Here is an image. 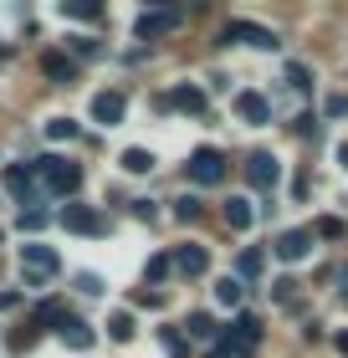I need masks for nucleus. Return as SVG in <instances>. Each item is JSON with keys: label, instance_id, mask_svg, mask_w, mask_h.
Segmentation results:
<instances>
[{"label": "nucleus", "instance_id": "nucleus-30", "mask_svg": "<svg viewBox=\"0 0 348 358\" xmlns=\"http://www.w3.org/2000/svg\"><path fill=\"white\" fill-rule=\"evenodd\" d=\"M67 52H72V57H97L103 46H97V41H88V36H67Z\"/></svg>", "mask_w": 348, "mask_h": 358}, {"label": "nucleus", "instance_id": "nucleus-17", "mask_svg": "<svg viewBox=\"0 0 348 358\" xmlns=\"http://www.w3.org/2000/svg\"><path fill=\"white\" fill-rule=\"evenodd\" d=\"M41 72L57 77V83H72V77H77V62H72L67 52H46V57H41Z\"/></svg>", "mask_w": 348, "mask_h": 358}, {"label": "nucleus", "instance_id": "nucleus-18", "mask_svg": "<svg viewBox=\"0 0 348 358\" xmlns=\"http://www.w3.org/2000/svg\"><path fill=\"white\" fill-rule=\"evenodd\" d=\"M210 358H251V348H246L241 338H230V333L221 328V338L210 343Z\"/></svg>", "mask_w": 348, "mask_h": 358}, {"label": "nucleus", "instance_id": "nucleus-40", "mask_svg": "<svg viewBox=\"0 0 348 358\" xmlns=\"http://www.w3.org/2000/svg\"><path fill=\"white\" fill-rule=\"evenodd\" d=\"M338 164H343V169H348V143H343V149H338Z\"/></svg>", "mask_w": 348, "mask_h": 358}, {"label": "nucleus", "instance_id": "nucleus-11", "mask_svg": "<svg viewBox=\"0 0 348 358\" xmlns=\"http://www.w3.org/2000/svg\"><path fill=\"white\" fill-rule=\"evenodd\" d=\"M123 113H128L123 92H97V97H92V123L113 128V123H123Z\"/></svg>", "mask_w": 348, "mask_h": 358}, {"label": "nucleus", "instance_id": "nucleus-33", "mask_svg": "<svg viewBox=\"0 0 348 358\" xmlns=\"http://www.w3.org/2000/svg\"><path fill=\"white\" fill-rule=\"evenodd\" d=\"M287 87H297V92H302V87H312V83H307V67H302V62H287Z\"/></svg>", "mask_w": 348, "mask_h": 358}, {"label": "nucleus", "instance_id": "nucleus-38", "mask_svg": "<svg viewBox=\"0 0 348 358\" xmlns=\"http://www.w3.org/2000/svg\"><path fill=\"white\" fill-rule=\"evenodd\" d=\"M333 348H338V353L348 358V328H338V333H333Z\"/></svg>", "mask_w": 348, "mask_h": 358}, {"label": "nucleus", "instance_id": "nucleus-27", "mask_svg": "<svg viewBox=\"0 0 348 358\" xmlns=\"http://www.w3.org/2000/svg\"><path fill=\"white\" fill-rule=\"evenodd\" d=\"M36 333H41L36 322H26V328H15V333H11V348H15V353H26L31 343H36Z\"/></svg>", "mask_w": 348, "mask_h": 358}, {"label": "nucleus", "instance_id": "nucleus-19", "mask_svg": "<svg viewBox=\"0 0 348 358\" xmlns=\"http://www.w3.org/2000/svg\"><path fill=\"white\" fill-rule=\"evenodd\" d=\"M185 328H190L195 338H205V343H215V338H221V322H215L210 313H190V317H185Z\"/></svg>", "mask_w": 348, "mask_h": 358}, {"label": "nucleus", "instance_id": "nucleus-21", "mask_svg": "<svg viewBox=\"0 0 348 358\" xmlns=\"http://www.w3.org/2000/svg\"><path fill=\"white\" fill-rule=\"evenodd\" d=\"M118 164H123L128 174H148V169H154V154H148V149H123Z\"/></svg>", "mask_w": 348, "mask_h": 358}, {"label": "nucleus", "instance_id": "nucleus-2", "mask_svg": "<svg viewBox=\"0 0 348 358\" xmlns=\"http://www.w3.org/2000/svg\"><path fill=\"white\" fill-rule=\"evenodd\" d=\"M21 266L31 282H52V276L62 271V256L52 246H41V241H31V246H21Z\"/></svg>", "mask_w": 348, "mask_h": 358}, {"label": "nucleus", "instance_id": "nucleus-14", "mask_svg": "<svg viewBox=\"0 0 348 358\" xmlns=\"http://www.w3.org/2000/svg\"><path fill=\"white\" fill-rule=\"evenodd\" d=\"M57 338H62V343H67V348H77V353L97 343V333H92V328H88V322H82V317H72V313L62 317V328H57Z\"/></svg>", "mask_w": 348, "mask_h": 358}, {"label": "nucleus", "instance_id": "nucleus-26", "mask_svg": "<svg viewBox=\"0 0 348 358\" xmlns=\"http://www.w3.org/2000/svg\"><path fill=\"white\" fill-rule=\"evenodd\" d=\"M169 271H174L169 251H154V256H148V266H144V276H148V282H164V276H169Z\"/></svg>", "mask_w": 348, "mask_h": 358}, {"label": "nucleus", "instance_id": "nucleus-3", "mask_svg": "<svg viewBox=\"0 0 348 358\" xmlns=\"http://www.w3.org/2000/svg\"><path fill=\"white\" fill-rule=\"evenodd\" d=\"M159 108H169V113H190V118H200V113L210 108V97L205 87H195V83H179L169 92H159Z\"/></svg>", "mask_w": 348, "mask_h": 358}, {"label": "nucleus", "instance_id": "nucleus-1", "mask_svg": "<svg viewBox=\"0 0 348 358\" xmlns=\"http://www.w3.org/2000/svg\"><path fill=\"white\" fill-rule=\"evenodd\" d=\"M31 174H36V189H41V194H57V200L77 194V185H82V169L72 164V159H62V154L36 159V164H31Z\"/></svg>", "mask_w": 348, "mask_h": 358}, {"label": "nucleus", "instance_id": "nucleus-9", "mask_svg": "<svg viewBox=\"0 0 348 358\" xmlns=\"http://www.w3.org/2000/svg\"><path fill=\"white\" fill-rule=\"evenodd\" d=\"M174 26H179L174 10H144L139 21H134V36H139V41H159V36H169Z\"/></svg>", "mask_w": 348, "mask_h": 358}, {"label": "nucleus", "instance_id": "nucleus-5", "mask_svg": "<svg viewBox=\"0 0 348 358\" xmlns=\"http://www.w3.org/2000/svg\"><path fill=\"white\" fill-rule=\"evenodd\" d=\"M221 41H230V46H256V52H272V46H277L272 31L267 26H251V21H225Z\"/></svg>", "mask_w": 348, "mask_h": 358}, {"label": "nucleus", "instance_id": "nucleus-4", "mask_svg": "<svg viewBox=\"0 0 348 358\" xmlns=\"http://www.w3.org/2000/svg\"><path fill=\"white\" fill-rule=\"evenodd\" d=\"M0 185H6V189H11V194H15V200H21L26 210L41 200V189H36V174H31V164H6V169H0Z\"/></svg>", "mask_w": 348, "mask_h": 358}, {"label": "nucleus", "instance_id": "nucleus-13", "mask_svg": "<svg viewBox=\"0 0 348 358\" xmlns=\"http://www.w3.org/2000/svg\"><path fill=\"white\" fill-rule=\"evenodd\" d=\"M236 113H241V123H251V128H261L272 118V103L261 92H236Z\"/></svg>", "mask_w": 348, "mask_h": 358}, {"label": "nucleus", "instance_id": "nucleus-34", "mask_svg": "<svg viewBox=\"0 0 348 358\" xmlns=\"http://www.w3.org/2000/svg\"><path fill=\"white\" fill-rule=\"evenodd\" d=\"M312 236H323V241H338V236H343V220L323 215V220H318V231H312Z\"/></svg>", "mask_w": 348, "mask_h": 358}, {"label": "nucleus", "instance_id": "nucleus-31", "mask_svg": "<svg viewBox=\"0 0 348 358\" xmlns=\"http://www.w3.org/2000/svg\"><path fill=\"white\" fill-rule=\"evenodd\" d=\"M174 215H179V220H200V200H195V194L174 200Z\"/></svg>", "mask_w": 348, "mask_h": 358}, {"label": "nucleus", "instance_id": "nucleus-28", "mask_svg": "<svg viewBox=\"0 0 348 358\" xmlns=\"http://www.w3.org/2000/svg\"><path fill=\"white\" fill-rule=\"evenodd\" d=\"M46 138H62V143H67V138H77V123H72V118H52V123H46Z\"/></svg>", "mask_w": 348, "mask_h": 358}, {"label": "nucleus", "instance_id": "nucleus-35", "mask_svg": "<svg viewBox=\"0 0 348 358\" xmlns=\"http://www.w3.org/2000/svg\"><path fill=\"white\" fill-rule=\"evenodd\" d=\"M323 113H328V118H343V113H348V97H343V92H333V97L323 103Z\"/></svg>", "mask_w": 348, "mask_h": 358}, {"label": "nucleus", "instance_id": "nucleus-15", "mask_svg": "<svg viewBox=\"0 0 348 358\" xmlns=\"http://www.w3.org/2000/svg\"><path fill=\"white\" fill-rule=\"evenodd\" d=\"M225 225H230V231H251V225H256V205L246 200V194L225 200Z\"/></svg>", "mask_w": 348, "mask_h": 358}, {"label": "nucleus", "instance_id": "nucleus-16", "mask_svg": "<svg viewBox=\"0 0 348 358\" xmlns=\"http://www.w3.org/2000/svg\"><path fill=\"white\" fill-rule=\"evenodd\" d=\"M261 271H267V251L251 246V251L236 256V282H241V287H246V282H261Z\"/></svg>", "mask_w": 348, "mask_h": 358}, {"label": "nucleus", "instance_id": "nucleus-22", "mask_svg": "<svg viewBox=\"0 0 348 358\" xmlns=\"http://www.w3.org/2000/svg\"><path fill=\"white\" fill-rule=\"evenodd\" d=\"M215 297H221L225 307H241V297H246V287L236 282V276H221V282H215Z\"/></svg>", "mask_w": 348, "mask_h": 358}, {"label": "nucleus", "instance_id": "nucleus-39", "mask_svg": "<svg viewBox=\"0 0 348 358\" xmlns=\"http://www.w3.org/2000/svg\"><path fill=\"white\" fill-rule=\"evenodd\" d=\"M338 287H343V302H348V266L338 271Z\"/></svg>", "mask_w": 348, "mask_h": 358}, {"label": "nucleus", "instance_id": "nucleus-32", "mask_svg": "<svg viewBox=\"0 0 348 358\" xmlns=\"http://www.w3.org/2000/svg\"><path fill=\"white\" fill-rule=\"evenodd\" d=\"M77 292L97 297V292H103V276H97V271H77Z\"/></svg>", "mask_w": 348, "mask_h": 358}, {"label": "nucleus", "instance_id": "nucleus-7", "mask_svg": "<svg viewBox=\"0 0 348 358\" xmlns=\"http://www.w3.org/2000/svg\"><path fill=\"white\" fill-rule=\"evenodd\" d=\"M190 179L195 185H221L225 179V154L221 149H195L190 154Z\"/></svg>", "mask_w": 348, "mask_h": 358}, {"label": "nucleus", "instance_id": "nucleus-41", "mask_svg": "<svg viewBox=\"0 0 348 358\" xmlns=\"http://www.w3.org/2000/svg\"><path fill=\"white\" fill-rule=\"evenodd\" d=\"M0 57H6V46H0Z\"/></svg>", "mask_w": 348, "mask_h": 358}, {"label": "nucleus", "instance_id": "nucleus-6", "mask_svg": "<svg viewBox=\"0 0 348 358\" xmlns=\"http://www.w3.org/2000/svg\"><path fill=\"white\" fill-rule=\"evenodd\" d=\"M246 179H251V189H277V179H281V164H277V154L272 149H256L251 159H246Z\"/></svg>", "mask_w": 348, "mask_h": 358}, {"label": "nucleus", "instance_id": "nucleus-25", "mask_svg": "<svg viewBox=\"0 0 348 358\" xmlns=\"http://www.w3.org/2000/svg\"><path fill=\"white\" fill-rule=\"evenodd\" d=\"M62 10H67L72 21H97V15H103V6H97V0H67Z\"/></svg>", "mask_w": 348, "mask_h": 358}, {"label": "nucleus", "instance_id": "nucleus-12", "mask_svg": "<svg viewBox=\"0 0 348 358\" xmlns=\"http://www.w3.org/2000/svg\"><path fill=\"white\" fill-rule=\"evenodd\" d=\"M272 251L281 256V262H302V256L312 251V231H281L272 241Z\"/></svg>", "mask_w": 348, "mask_h": 358}, {"label": "nucleus", "instance_id": "nucleus-36", "mask_svg": "<svg viewBox=\"0 0 348 358\" xmlns=\"http://www.w3.org/2000/svg\"><path fill=\"white\" fill-rule=\"evenodd\" d=\"M292 287H297L292 276H281V282H272V297H277V302H292Z\"/></svg>", "mask_w": 348, "mask_h": 358}, {"label": "nucleus", "instance_id": "nucleus-24", "mask_svg": "<svg viewBox=\"0 0 348 358\" xmlns=\"http://www.w3.org/2000/svg\"><path fill=\"white\" fill-rule=\"evenodd\" d=\"M62 317H67V307H62V302H41L31 322H36V328H52V322H57V328H62Z\"/></svg>", "mask_w": 348, "mask_h": 358}, {"label": "nucleus", "instance_id": "nucleus-20", "mask_svg": "<svg viewBox=\"0 0 348 358\" xmlns=\"http://www.w3.org/2000/svg\"><path fill=\"white\" fill-rule=\"evenodd\" d=\"M108 338L113 343H134V313H113L108 317Z\"/></svg>", "mask_w": 348, "mask_h": 358}, {"label": "nucleus", "instance_id": "nucleus-10", "mask_svg": "<svg viewBox=\"0 0 348 358\" xmlns=\"http://www.w3.org/2000/svg\"><path fill=\"white\" fill-rule=\"evenodd\" d=\"M169 262H174L179 276H200V271L210 266V246H195V241H190V246H174Z\"/></svg>", "mask_w": 348, "mask_h": 358}, {"label": "nucleus", "instance_id": "nucleus-8", "mask_svg": "<svg viewBox=\"0 0 348 358\" xmlns=\"http://www.w3.org/2000/svg\"><path fill=\"white\" fill-rule=\"evenodd\" d=\"M62 225H67L72 236H103L108 231V220L97 215V210H88V205H67L62 210Z\"/></svg>", "mask_w": 348, "mask_h": 358}, {"label": "nucleus", "instance_id": "nucleus-37", "mask_svg": "<svg viewBox=\"0 0 348 358\" xmlns=\"http://www.w3.org/2000/svg\"><path fill=\"white\" fill-rule=\"evenodd\" d=\"M134 215L139 220H154V200H134Z\"/></svg>", "mask_w": 348, "mask_h": 358}, {"label": "nucleus", "instance_id": "nucleus-29", "mask_svg": "<svg viewBox=\"0 0 348 358\" xmlns=\"http://www.w3.org/2000/svg\"><path fill=\"white\" fill-rule=\"evenodd\" d=\"M15 225H21V231H41V225H46V210L31 205V210H21V220H15Z\"/></svg>", "mask_w": 348, "mask_h": 358}, {"label": "nucleus", "instance_id": "nucleus-23", "mask_svg": "<svg viewBox=\"0 0 348 358\" xmlns=\"http://www.w3.org/2000/svg\"><path fill=\"white\" fill-rule=\"evenodd\" d=\"M159 348L169 353V358H185V353H190V343H185V333H179V328H164V333H159Z\"/></svg>", "mask_w": 348, "mask_h": 358}]
</instances>
